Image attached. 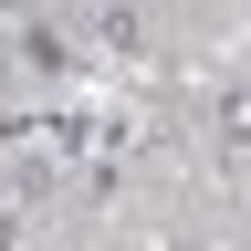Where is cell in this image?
<instances>
[{
    "instance_id": "cell-1",
    "label": "cell",
    "mask_w": 251,
    "mask_h": 251,
    "mask_svg": "<svg viewBox=\"0 0 251 251\" xmlns=\"http://www.w3.org/2000/svg\"><path fill=\"white\" fill-rule=\"evenodd\" d=\"M21 63H31V74H74V31H63V21H21Z\"/></svg>"
},
{
    "instance_id": "cell-2",
    "label": "cell",
    "mask_w": 251,
    "mask_h": 251,
    "mask_svg": "<svg viewBox=\"0 0 251 251\" xmlns=\"http://www.w3.org/2000/svg\"><path fill=\"white\" fill-rule=\"evenodd\" d=\"M209 136L220 147H251V84H220L209 94Z\"/></svg>"
},
{
    "instance_id": "cell-3",
    "label": "cell",
    "mask_w": 251,
    "mask_h": 251,
    "mask_svg": "<svg viewBox=\"0 0 251 251\" xmlns=\"http://www.w3.org/2000/svg\"><path fill=\"white\" fill-rule=\"evenodd\" d=\"M94 42H105V52H147V21H136V11H105V21H94Z\"/></svg>"
},
{
    "instance_id": "cell-4",
    "label": "cell",
    "mask_w": 251,
    "mask_h": 251,
    "mask_svg": "<svg viewBox=\"0 0 251 251\" xmlns=\"http://www.w3.org/2000/svg\"><path fill=\"white\" fill-rule=\"evenodd\" d=\"M0 84H11V63H0Z\"/></svg>"
}]
</instances>
